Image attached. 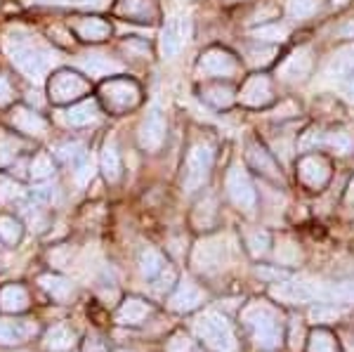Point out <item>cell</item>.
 I'll return each mask as SVG.
<instances>
[{"instance_id":"e575fe53","label":"cell","mask_w":354,"mask_h":352,"mask_svg":"<svg viewBox=\"0 0 354 352\" xmlns=\"http://www.w3.org/2000/svg\"><path fill=\"white\" fill-rule=\"evenodd\" d=\"M21 145L17 142L10 133H0V166H8L15 161V156L19 154Z\"/></svg>"},{"instance_id":"e0dca14e","label":"cell","mask_w":354,"mask_h":352,"mask_svg":"<svg viewBox=\"0 0 354 352\" xmlns=\"http://www.w3.org/2000/svg\"><path fill=\"white\" fill-rule=\"evenodd\" d=\"M182 43H185V21L180 17L170 19L168 24L163 28V36H161V53L165 59H173V57L180 53Z\"/></svg>"},{"instance_id":"f1b7e54d","label":"cell","mask_w":354,"mask_h":352,"mask_svg":"<svg viewBox=\"0 0 354 352\" xmlns=\"http://www.w3.org/2000/svg\"><path fill=\"white\" fill-rule=\"evenodd\" d=\"M28 328L21 322L0 319V345H17L26 338Z\"/></svg>"},{"instance_id":"30bf717a","label":"cell","mask_w":354,"mask_h":352,"mask_svg":"<svg viewBox=\"0 0 354 352\" xmlns=\"http://www.w3.org/2000/svg\"><path fill=\"white\" fill-rule=\"evenodd\" d=\"M298 173L300 180L312 189H322L324 185L328 183L330 178V166L324 156L319 154H310V156H302L298 163Z\"/></svg>"},{"instance_id":"2e32d148","label":"cell","mask_w":354,"mask_h":352,"mask_svg":"<svg viewBox=\"0 0 354 352\" xmlns=\"http://www.w3.org/2000/svg\"><path fill=\"white\" fill-rule=\"evenodd\" d=\"M73 28H76L78 36L88 43H100L111 36V24L100 19V17H81V19L73 24Z\"/></svg>"},{"instance_id":"6da1fadb","label":"cell","mask_w":354,"mask_h":352,"mask_svg":"<svg viewBox=\"0 0 354 352\" xmlns=\"http://www.w3.org/2000/svg\"><path fill=\"white\" fill-rule=\"evenodd\" d=\"M3 48L8 53L10 62L33 83H43L45 73L57 62L55 53H50L48 48H43L41 43H36L33 38H28L26 33L17 31V28L5 33Z\"/></svg>"},{"instance_id":"d590c367","label":"cell","mask_w":354,"mask_h":352,"mask_svg":"<svg viewBox=\"0 0 354 352\" xmlns=\"http://www.w3.org/2000/svg\"><path fill=\"white\" fill-rule=\"evenodd\" d=\"M53 158H50L48 154H38V156H33V161H31V166H28V173H31V178L33 180H48L50 175H53Z\"/></svg>"},{"instance_id":"b9f144b4","label":"cell","mask_w":354,"mask_h":352,"mask_svg":"<svg viewBox=\"0 0 354 352\" xmlns=\"http://www.w3.org/2000/svg\"><path fill=\"white\" fill-rule=\"evenodd\" d=\"M310 352H335V343L333 338L328 336L326 331H319L312 340V350Z\"/></svg>"},{"instance_id":"7bdbcfd3","label":"cell","mask_w":354,"mask_h":352,"mask_svg":"<svg viewBox=\"0 0 354 352\" xmlns=\"http://www.w3.org/2000/svg\"><path fill=\"white\" fill-rule=\"evenodd\" d=\"M324 145V135L319 130H307L305 135L300 138V149L302 151H310L314 147H322Z\"/></svg>"},{"instance_id":"816d5d0a","label":"cell","mask_w":354,"mask_h":352,"mask_svg":"<svg viewBox=\"0 0 354 352\" xmlns=\"http://www.w3.org/2000/svg\"><path fill=\"white\" fill-rule=\"evenodd\" d=\"M338 33H340V36H345V38H354V19L347 21V24H342L338 28Z\"/></svg>"},{"instance_id":"d6986e66","label":"cell","mask_w":354,"mask_h":352,"mask_svg":"<svg viewBox=\"0 0 354 352\" xmlns=\"http://www.w3.org/2000/svg\"><path fill=\"white\" fill-rule=\"evenodd\" d=\"M118 15L135 21H151L156 19V5L153 0H118Z\"/></svg>"},{"instance_id":"1f68e13d","label":"cell","mask_w":354,"mask_h":352,"mask_svg":"<svg viewBox=\"0 0 354 352\" xmlns=\"http://www.w3.org/2000/svg\"><path fill=\"white\" fill-rule=\"evenodd\" d=\"M21 234H24V227H21L19 220L10 218V215H3L0 218V239H3L5 243H19Z\"/></svg>"},{"instance_id":"60d3db41","label":"cell","mask_w":354,"mask_h":352,"mask_svg":"<svg viewBox=\"0 0 354 352\" xmlns=\"http://www.w3.org/2000/svg\"><path fill=\"white\" fill-rule=\"evenodd\" d=\"M248 246L253 255L265 253L267 246H270V234L267 232H253V234H248Z\"/></svg>"},{"instance_id":"4fadbf2b","label":"cell","mask_w":354,"mask_h":352,"mask_svg":"<svg viewBox=\"0 0 354 352\" xmlns=\"http://www.w3.org/2000/svg\"><path fill=\"white\" fill-rule=\"evenodd\" d=\"M330 73H333L335 83L340 90L354 102V48H347L335 57L330 64Z\"/></svg>"},{"instance_id":"f546056e","label":"cell","mask_w":354,"mask_h":352,"mask_svg":"<svg viewBox=\"0 0 354 352\" xmlns=\"http://www.w3.org/2000/svg\"><path fill=\"white\" fill-rule=\"evenodd\" d=\"M324 145L330 147V149H335L338 154H350L354 149V138L347 130H330V133L324 135Z\"/></svg>"},{"instance_id":"bcb514c9","label":"cell","mask_w":354,"mask_h":352,"mask_svg":"<svg viewBox=\"0 0 354 352\" xmlns=\"http://www.w3.org/2000/svg\"><path fill=\"white\" fill-rule=\"evenodd\" d=\"M123 50H125V53H135L137 57H149V45L142 43V41H128V43H123Z\"/></svg>"},{"instance_id":"52a82bcc","label":"cell","mask_w":354,"mask_h":352,"mask_svg":"<svg viewBox=\"0 0 354 352\" xmlns=\"http://www.w3.org/2000/svg\"><path fill=\"white\" fill-rule=\"evenodd\" d=\"M88 93V81L73 71H59L50 81V100L55 104H66V102L78 100Z\"/></svg>"},{"instance_id":"7a4b0ae2","label":"cell","mask_w":354,"mask_h":352,"mask_svg":"<svg viewBox=\"0 0 354 352\" xmlns=\"http://www.w3.org/2000/svg\"><path fill=\"white\" fill-rule=\"evenodd\" d=\"M213 147L208 142H196V145L189 149L187 154V163H185V175H182V187L185 192H196L205 185L210 175V168H213Z\"/></svg>"},{"instance_id":"f6af8a7d","label":"cell","mask_w":354,"mask_h":352,"mask_svg":"<svg viewBox=\"0 0 354 352\" xmlns=\"http://www.w3.org/2000/svg\"><path fill=\"white\" fill-rule=\"evenodd\" d=\"M57 196H59V192H57L55 185H43L36 189V198L38 201H45V203H53L57 201Z\"/></svg>"},{"instance_id":"db71d44e","label":"cell","mask_w":354,"mask_h":352,"mask_svg":"<svg viewBox=\"0 0 354 352\" xmlns=\"http://www.w3.org/2000/svg\"><path fill=\"white\" fill-rule=\"evenodd\" d=\"M333 3H347V0H333Z\"/></svg>"},{"instance_id":"c3c4849f","label":"cell","mask_w":354,"mask_h":352,"mask_svg":"<svg viewBox=\"0 0 354 352\" xmlns=\"http://www.w3.org/2000/svg\"><path fill=\"white\" fill-rule=\"evenodd\" d=\"M168 352H192V343L185 336H175L168 343Z\"/></svg>"},{"instance_id":"f35d334b","label":"cell","mask_w":354,"mask_h":352,"mask_svg":"<svg viewBox=\"0 0 354 352\" xmlns=\"http://www.w3.org/2000/svg\"><path fill=\"white\" fill-rule=\"evenodd\" d=\"M21 194H24V192H21V187L17 185L15 180L0 175V203H10V201H15V198H19Z\"/></svg>"},{"instance_id":"9a60e30c","label":"cell","mask_w":354,"mask_h":352,"mask_svg":"<svg viewBox=\"0 0 354 352\" xmlns=\"http://www.w3.org/2000/svg\"><path fill=\"white\" fill-rule=\"evenodd\" d=\"M62 121L66 126H73V128H83V126H90L100 118V104L95 100H85L81 104H73L68 106L66 111H62Z\"/></svg>"},{"instance_id":"5b68a950","label":"cell","mask_w":354,"mask_h":352,"mask_svg":"<svg viewBox=\"0 0 354 352\" xmlns=\"http://www.w3.org/2000/svg\"><path fill=\"white\" fill-rule=\"evenodd\" d=\"M227 194L234 201V206L243 213H253L258 194H255V187L250 183L248 173L241 166H234L227 173Z\"/></svg>"},{"instance_id":"11a10c76","label":"cell","mask_w":354,"mask_h":352,"mask_svg":"<svg viewBox=\"0 0 354 352\" xmlns=\"http://www.w3.org/2000/svg\"><path fill=\"white\" fill-rule=\"evenodd\" d=\"M118 352H128V350H118Z\"/></svg>"},{"instance_id":"ac0fdd59","label":"cell","mask_w":354,"mask_h":352,"mask_svg":"<svg viewBox=\"0 0 354 352\" xmlns=\"http://www.w3.org/2000/svg\"><path fill=\"white\" fill-rule=\"evenodd\" d=\"M248 161L253 168H258L265 178L270 180H277V183H281V173H279V166L277 161L272 158V154L267 149H262L258 142H250L248 145Z\"/></svg>"},{"instance_id":"277c9868","label":"cell","mask_w":354,"mask_h":352,"mask_svg":"<svg viewBox=\"0 0 354 352\" xmlns=\"http://www.w3.org/2000/svg\"><path fill=\"white\" fill-rule=\"evenodd\" d=\"M102 100H104L106 109L109 111H128L135 109L142 100V90L140 85L130 78H111L109 83L102 85Z\"/></svg>"},{"instance_id":"7402d4cb","label":"cell","mask_w":354,"mask_h":352,"mask_svg":"<svg viewBox=\"0 0 354 352\" xmlns=\"http://www.w3.org/2000/svg\"><path fill=\"white\" fill-rule=\"evenodd\" d=\"M203 300V293L201 288L196 286L194 281H182L180 288L173 293V298H170V305H173V310H180V312H187V310H194L198 303Z\"/></svg>"},{"instance_id":"4316f807","label":"cell","mask_w":354,"mask_h":352,"mask_svg":"<svg viewBox=\"0 0 354 352\" xmlns=\"http://www.w3.org/2000/svg\"><path fill=\"white\" fill-rule=\"evenodd\" d=\"M102 173L109 183H116L121 178V156H118V149L113 142H106L104 149H102Z\"/></svg>"},{"instance_id":"4dcf8cb0","label":"cell","mask_w":354,"mask_h":352,"mask_svg":"<svg viewBox=\"0 0 354 352\" xmlns=\"http://www.w3.org/2000/svg\"><path fill=\"white\" fill-rule=\"evenodd\" d=\"M163 265H165V260H163V255L156 251V248H145L140 255V270L145 272L147 277H156L158 272H163Z\"/></svg>"},{"instance_id":"44dd1931","label":"cell","mask_w":354,"mask_h":352,"mask_svg":"<svg viewBox=\"0 0 354 352\" xmlns=\"http://www.w3.org/2000/svg\"><path fill=\"white\" fill-rule=\"evenodd\" d=\"M28 308V293L19 284H8L0 288V310L3 312H24Z\"/></svg>"},{"instance_id":"484cf974","label":"cell","mask_w":354,"mask_h":352,"mask_svg":"<svg viewBox=\"0 0 354 352\" xmlns=\"http://www.w3.org/2000/svg\"><path fill=\"white\" fill-rule=\"evenodd\" d=\"M201 98L203 102H208L210 106H215V109H227V106L234 104L236 95H234V90L230 85H205L201 90Z\"/></svg>"},{"instance_id":"7dc6e473","label":"cell","mask_w":354,"mask_h":352,"mask_svg":"<svg viewBox=\"0 0 354 352\" xmlns=\"http://www.w3.org/2000/svg\"><path fill=\"white\" fill-rule=\"evenodd\" d=\"M83 352H106V345L100 336H88L83 343Z\"/></svg>"},{"instance_id":"5bb4252c","label":"cell","mask_w":354,"mask_h":352,"mask_svg":"<svg viewBox=\"0 0 354 352\" xmlns=\"http://www.w3.org/2000/svg\"><path fill=\"white\" fill-rule=\"evenodd\" d=\"M78 66L88 73L90 78H102V76H113L123 69L121 62L111 59L109 55H102V53H88L78 59Z\"/></svg>"},{"instance_id":"603a6c76","label":"cell","mask_w":354,"mask_h":352,"mask_svg":"<svg viewBox=\"0 0 354 352\" xmlns=\"http://www.w3.org/2000/svg\"><path fill=\"white\" fill-rule=\"evenodd\" d=\"M38 284H41L43 291L53 300H57V303H66L73 296V284L59 275H43Z\"/></svg>"},{"instance_id":"ba28073f","label":"cell","mask_w":354,"mask_h":352,"mask_svg":"<svg viewBox=\"0 0 354 352\" xmlns=\"http://www.w3.org/2000/svg\"><path fill=\"white\" fill-rule=\"evenodd\" d=\"M239 102L245 106H253V109H262V106H270L274 102V88L272 81L265 73H255L248 81L243 83L241 93H239Z\"/></svg>"},{"instance_id":"83f0119b","label":"cell","mask_w":354,"mask_h":352,"mask_svg":"<svg viewBox=\"0 0 354 352\" xmlns=\"http://www.w3.org/2000/svg\"><path fill=\"white\" fill-rule=\"evenodd\" d=\"M215 220H218V203H215L213 196H208V198H203L196 206V211H194V225H196L198 230H210V227L215 225Z\"/></svg>"},{"instance_id":"8fae6325","label":"cell","mask_w":354,"mask_h":352,"mask_svg":"<svg viewBox=\"0 0 354 352\" xmlns=\"http://www.w3.org/2000/svg\"><path fill=\"white\" fill-rule=\"evenodd\" d=\"M312 64H314V59H312L310 48H298L281 64L279 76H281V81H286V83H302L312 73Z\"/></svg>"},{"instance_id":"ee69618b","label":"cell","mask_w":354,"mask_h":352,"mask_svg":"<svg viewBox=\"0 0 354 352\" xmlns=\"http://www.w3.org/2000/svg\"><path fill=\"white\" fill-rule=\"evenodd\" d=\"M24 213H26L28 223L36 225V230H43V227L48 225V218H45L43 208H38V206H26V208H24Z\"/></svg>"},{"instance_id":"d6a6232c","label":"cell","mask_w":354,"mask_h":352,"mask_svg":"<svg viewBox=\"0 0 354 352\" xmlns=\"http://www.w3.org/2000/svg\"><path fill=\"white\" fill-rule=\"evenodd\" d=\"M253 38L255 41H262V43H281L288 38V28L281 24H265V26L255 28Z\"/></svg>"},{"instance_id":"3957f363","label":"cell","mask_w":354,"mask_h":352,"mask_svg":"<svg viewBox=\"0 0 354 352\" xmlns=\"http://www.w3.org/2000/svg\"><path fill=\"white\" fill-rule=\"evenodd\" d=\"M196 333L203 338V343L208 348L218 350V352H232L234 350V333L232 326L227 324L225 317H220L218 312H205L196 319Z\"/></svg>"},{"instance_id":"cb8c5ba5","label":"cell","mask_w":354,"mask_h":352,"mask_svg":"<svg viewBox=\"0 0 354 352\" xmlns=\"http://www.w3.org/2000/svg\"><path fill=\"white\" fill-rule=\"evenodd\" d=\"M73 343H76V333H73V328H68L66 324H55L45 331V348L53 350V352L71 350Z\"/></svg>"},{"instance_id":"f5cc1de1","label":"cell","mask_w":354,"mask_h":352,"mask_svg":"<svg viewBox=\"0 0 354 352\" xmlns=\"http://www.w3.org/2000/svg\"><path fill=\"white\" fill-rule=\"evenodd\" d=\"M347 201H354V178L350 183V189H347Z\"/></svg>"},{"instance_id":"8992f818","label":"cell","mask_w":354,"mask_h":352,"mask_svg":"<svg viewBox=\"0 0 354 352\" xmlns=\"http://www.w3.org/2000/svg\"><path fill=\"white\" fill-rule=\"evenodd\" d=\"M239 71V62L232 53L222 48L205 50L198 59V73L203 78H230Z\"/></svg>"},{"instance_id":"681fc988","label":"cell","mask_w":354,"mask_h":352,"mask_svg":"<svg viewBox=\"0 0 354 352\" xmlns=\"http://www.w3.org/2000/svg\"><path fill=\"white\" fill-rule=\"evenodd\" d=\"M10 100H12V88H10L8 78H5V76H0V106H3V104H8Z\"/></svg>"},{"instance_id":"f907efd6","label":"cell","mask_w":354,"mask_h":352,"mask_svg":"<svg viewBox=\"0 0 354 352\" xmlns=\"http://www.w3.org/2000/svg\"><path fill=\"white\" fill-rule=\"evenodd\" d=\"M90 175H93V166H88V163H81V166H78V170H76V183L83 185L85 180L90 178Z\"/></svg>"},{"instance_id":"74e56055","label":"cell","mask_w":354,"mask_h":352,"mask_svg":"<svg viewBox=\"0 0 354 352\" xmlns=\"http://www.w3.org/2000/svg\"><path fill=\"white\" fill-rule=\"evenodd\" d=\"M57 156L66 163H73V161H81L85 156V147L81 142H64V145L57 147Z\"/></svg>"},{"instance_id":"836d02e7","label":"cell","mask_w":354,"mask_h":352,"mask_svg":"<svg viewBox=\"0 0 354 352\" xmlns=\"http://www.w3.org/2000/svg\"><path fill=\"white\" fill-rule=\"evenodd\" d=\"M36 5H59V8H90V10H102L109 5V0H28Z\"/></svg>"},{"instance_id":"9c48e42d","label":"cell","mask_w":354,"mask_h":352,"mask_svg":"<svg viewBox=\"0 0 354 352\" xmlns=\"http://www.w3.org/2000/svg\"><path fill=\"white\" fill-rule=\"evenodd\" d=\"M137 140H140V147L145 151H158L165 140V116L161 109H153L147 113L145 121H142L140 126V135H137Z\"/></svg>"},{"instance_id":"ffe728a7","label":"cell","mask_w":354,"mask_h":352,"mask_svg":"<svg viewBox=\"0 0 354 352\" xmlns=\"http://www.w3.org/2000/svg\"><path fill=\"white\" fill-rule=\"evenodd\" d=\"M151 305H147L140 298H128L116 312V322L118 324H142V322L149 317Z\"/></svg>"},{"instance_id":"d4e9b609","label":"cell","mask_w":354,"mask_h":352,"mask_svg":"<svg viewBox=\"0 0 354 352\" xmlns=\"http://www.w3.org/2000/svg\"><path fill=\"white\" fill-rule=\"evenodd\" d=\"M222 251H225L222 241H203V243H198L196 251H194V263L201 270H213L215 265L220 263Z\"/></svg>"},{"instance_id":"7c38bea8","label":"cell","mask_w":354,"mask_h":352,"mask_svg":"<svg viewBox=\"0 0 354 352\" xmlns=\"http://www.w3.org/2000/svg\"><path fill=\"white\" fill-rule=\"evenodd\" d=\"M10 123L24 135H31V138H43L48 133V121L36 113L28 106H15L12 113H10Z\"/></svg>"},{"instance_id":"8d00e7d4","label":"cell","mask_w":354,"mask_h":352,"mask_svg":"<svg viewBox=\"0 0 354 352\" xmlns=\"http://www.w3.org/2000/svg\"><path fill=\"white\" fill-rule=\"evenodd\" d=\"M319 8V0H288L286 10L293 19H305V17H312Z\"/></svg>"},{"instance_id":"ab89813d","label":"cell","mask_w":354,"mask_h":352,"mask_svg":"<svg viewBox=\"0 0 354 352\" xmlns=\"http://www.w3.org/2000/svg\"><path fill=\"white\" fill-rule=\"evenodd\" d=\"M274 57H277V48L274 45H267V48H253L250 50V62H253L255 66H267L274 62Z\"/></svg>"}]
</instances>
